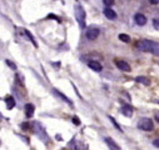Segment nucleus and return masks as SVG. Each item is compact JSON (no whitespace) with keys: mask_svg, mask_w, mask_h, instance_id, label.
Segmentation results:
<instances>
[{"mask_svg":"<svg viewBox=\"0 0 159 150\" xmlns=\"http://www.w3.org/2000/svg\"><path fill=\"white\" fill-rule=\"evenodd\" d=\"M48 19H55V20H57V21H59V23L61 21V19H60V18H58V16H55V15H53V14L48 15Z\"/></svg>","mask_w":159,"mask_h":150,"instance_id":"23","label":"nucleus"},{"mask_svg":"<svg viewBox=\"0 0 159 150\" xmlns=\"http://www.w3.org/2000/svg\"><path fill=\"white\" fill-rule=\"evenodd\" d=\"M103 2H104V5L108 7V8H110L114 4V0H103Z\"/></svg>","mask_w":159,"mask_h":150,"instance_id":"21","label":"nucleus"},{"mask_svg":"<svg viewBox=\"0 0 159 150\" xmlns=\"http://www.w3.org/2000/svg\"><path fill=\"white\" fill-rule=\"evenodd\" d=\"M115 65H116V68H118L119 70L125 71V73H129V71L132 70L130 65H129L127 61H124V60H115Z\"/></svg>","mask_w":159,"mask_h":150,"instance_id":"6","label":"nucleus"},{"mask_svg":"<svg viewBox=\"0 0 159 150\" xmlns=\"http://www.w3.org/2000/svg\"><path fill=\"white\" fill-rule=\"evenodd\" d=\"M74 14H75V19L80 26V29H84L85 28V18H87V14H85V10L82 5L76 4L74 7Z\"/></svg>","mask_w":159,"mask_h":150,"instance_id":"2","label":"nucleus"},{"mask_svg":"<svg viewBox=\"0 0 159 150\" xmlns=\"http://www.w3.org/2000/svg\"><path fill=\"white\" fill-rule=\"evenodd\" d=\"M135 46H137V49H139L140 51L152 53V54L159 56V43H155V42L148 40V39H142V40H138V42H137Z\"/></svg>","mask_w":159,"mask_h":150,"instance_id":"1","label":"nucleus"},{"mask_svg":"<svg viewBox=\"0 0 159 150\" xmlns=\"http://www.w3.org/2000/svg\"><path fill=\"white\" fill-rule=\"evenodd\" d=\"M138 128L142 129V130H144V131H152L153 128H154V124H153L152 119H149V118H143V119L139 120Z\"/></svg>","mask_w":159,"mask_h":150,"instance_id":"3","label":"nucleus"},{"mask_svg":"<svg viewBox=\"0 0 159 150\" xmlns=\"http://www.w3.org/2000/svg\"><path fill=\"white\" fill-rule=\"evenodd\" d=\"M21 129H29V124H21Z\"/></svg>","mask_w":159,"mask_h":150,"instance_id":"27","label":"nucleus"},{"mask_svg":"<svg viewBox=\"0 0 159 150\" xmlns=\"http://www.w3.org/2000/svg\"><path fill=\"white\" fill-rule=\"evenodd\" d=\"M99 34H100V30L98 29V28H95V26H90L87 31H85V36H87V39L88 40H95L99 36Z\"/></svg>","mask_w":159,"mask_h":150,"instance_id":"5","label":"nucleus"},{"mask_svg":"<svg viewBox=\"0 0 159 150\" xmlns=\"http://www.w3.org/2000/svg\"><path fill=\"white\" fill-rule=\"evenodd\" d=\"M104 141H105V144L109 146V149H120V146H119L111 138H105Z\"/></svg>","mask_w":159,"mask_h":150,"instance_id":"13","label":"nucleus"},{"mask_svg":"<svg viewBox=\"0 0 159 150\" xmlns=\"http://www.w3.org/2000/svg\"><path fill=\"white\" fill-rule=\"evenodd\" d=\"M157 103H158V104H159V100H158V101H157Z\"/></svg>","mask_w":159,"mask_h":150,"instance_id":"28","label":"nucleus"},{"mask_svg":"<svg viewBox=\"0 0 159 150\" xmlns=\"http://www.w3.org/2000/svg\"><path fill=\"white\" fill-rule=\"evenodd\" d=\"M5 64H7L9 68H11L13 70H16V65H15V64H14L11 60H9V59H8V60H5Z\"/></svg>","mask_w":159,"mask_h":150,"instance_id":"19","label":"nucleus"},{"mask_svg":"<svg viewBox=\"0 0 159 150\" xmlns=\"http://www.w3.org/2000/svg\"><path fill=\"white\" fill-rule=\"evenodd\" d=\"M71 120H73V124L74 125H80V119H79L78 117H74Z\"/></svg>","mask_w":159,"mask_h":150,"instance_id":"22","label":"nucleus"},{"mask_svg":"<svg viewBox=\"0 0 159 150\" xmlns=\"http://www.w3.org/2000/svg\"><path fill=\"white\" fill-rule=\"evenodd\" d=\"M88 66H89L92 70L97 71V73H100L102 69H103L102 64H100L99 61H97V60H90V61H88Z\"/></svg>","mask_w":159,"mask_h":150,"instance_id":"9","label":"nucleus"},{"mask_svg":"<svg viewBox=\"0 0 159 150\" xmlns=\"http://www.w3.org/2000/svg\"><path fill=\"white\" fill-rule=\"evenodd\" d=\"M135 82H138V83H140V84H143V85H150V82H149V79L148 78H145V77H137L135 78Z\"/></svg>","mask_w":159,"mask_h":150,"instance_id":"15","label":"nucleus"},{"mask_svg":"<svg viewBox=\"0 0 159 150\" xmlns=\"http://www.w3.org/2000/svg\"><path fill=\"white\" fill-rule=\"evenodd\" d=\"M119 40L123 42V43H130V36L127 34H119Z\"/></svg>","mask_w":159,"mask_h":150,"instance_id":"17","label":"nucleus"},{"mask_svg":"<svg viewBox=\"0 0 159 150\" xmlns=\"http://www.w3.org/2000/svg\"><path fill=\"white\" fill-rule=\"evenodd\" d=\"M153 26L155 30H159V18H154L153 19Z\"/></svg>","mask_w":159,"mask_h":150,"instance_id":"20","label":"nucleus"},{"mask_svg":"<svg viewBox=\"0 0 159 150\" xmlns=\"http://www.w3.org/2000/svg\"><path fill=\"white\" fill-rule=\"evenodd\" d=\"M148 2H149L150 4H153V5H157V4H159V0H148Z\"/></svg>","mask_w":159,"mask_h":150,"instance_id":"25","label":"nucleus"},{"mask_svg":"<svg viewBox=\"0 0 159 150\" xmlns=\"http://www.w3.org/2000/svg\"><path fill=\"white\" fill-rule=\"evenodd\" d=\"M134 21H135V24H137V25L143 26V25H145V24H147V18H145V15H143V14L138 13V14H135V15H134Z\"/></svg>","mask_w":159,"mask_h":150,"instance_id":"8","label":"nucleus"},{"mask_svg":"<svg viewBox=\"0 0 159 150\" xmlns=\"http://www.w3.org/2000/svg\"><path fill=\"white\" fill-rule=\"evenodd\" d=\"M52 91H53V94H54L55 96H58L59 99H61V100H63L64 103H66V104H69L70 106H73V103H71V100H70V99H69L68 96H65V95H64L63 93H60V91H59L58 89H53Z\"/></svg>","mask_w":159,"mask_h":150,"instance_id":"7","label":"nucleus"},{"mask_svg":"<svg viewBox=\"0 0 159 150\" xmlns=\"http://www.w3.org/2000/svg\"><path fill=\"white\" fill-rule=\"evenodd\" d=\"M24 33H25V35H26V36L29 38V40L31 42V44H33V45H34L35 48H38V44H36V42H35V39H34V36L31 35V33H30L29 30H26V29L24 30Z\"/></svg>","mask_w":159,"mask_h":150,"instance_id":"16","label":"nucleus"},{"mask_svg":"<svg viewBox=\"0 0 159 150\" xmlns=\"http://www.w3.org/2000/svg\"><path fill=\"white\" fill-rule=\"evenodd\" d=\"M34 111H35V106L33 104H26L25 105V115L28 118H31L34 115Z\"/></svg>","mask_w":159,"mask_h":150,"instance_id":"12","label":"nucleus"},{"mask_svg":"<svg viewBox=\"0 0 159 150\" xmlns=\"http://www.w3.org/2000/svg\"><path fill=\"white\" fill-rule=\"evenodd\" d=\"M5 103H7V108H8L9 110L15 106V99H14L13 96H8V98L5 99Z\"/></svg>","mask_w":159,"mask_h":150,"instance_id":"14","label":"nucleus"},{"mask_svg":"<svg viewBox=\"0 0 159 150\" xmlns=\"http://www.w3.org/2000/svg\"><path fill=\"white\" fill-rule=\"evenodd\" d=\"M153 145H154V146H157V148H159V138H158V139H155V140L153 141Z\"/></svg>","mask_w":159,"mask_h":150,"instance_id":"26","label":"nucleus"},{"mask_svg":"<svg viewBox=\"0 0 159 150\" xmlns=\"http://www.w3.org/2000/svg\"><path fill=\"white\" fill-rule=\"evenodd\" d=\"M34 130H35V134L39 136V138H42L44 141H49V138L47 136V133H45V129L43 128V125L40 124V123H38V121H35L34 124Z\"/></svg>","mask_w":159,"mask_h":150,"instance_id":"4","label":"nucleus"},{"mask_svg":"<svg viewBox=\"0 0 159 150\" xmlns=\"http://www.w3.org/2000/svg\"><path fill=\"white\" fill-rule=\"evenodd\" d=\"M104 15H105V18L107 19H109V20H114V19H116V13L111 9V8H108V7H105V9H104Z\"/></svg>","mask_w":159,"mask_h":150,"instance_id":"11","label":"nucleus"},{"mask_svg":"<svg viewBox=\"0 0 159 150\" xmlns=\"http://www.w3.org/2000/svg\"><path fill=\"white\" fill-rule=\"evenodd\" d=\"M120 111H122V114H123L124 117H127V118H130V117L133 115V108H132L130 105H128V104H124V105L122 106Z\"/></svg>","mask_w":159,"mask_h":150,"instance_id":"10","label":"nucleus"},{"mask_svg":"<svg viewBox=\"0 0 159 150\" xmlns=\"http://www.w3.org/2000/svg\"><path fill=\"white\" fill-rule=\"evenodd\" d=\"M109 120H110V121H111V124H113V125H114V126L116 128V130H118V131H120V133H123L122 128H120V126H119V124L116 123V120H115V119H114L113 117H109Z\"/></svg>","mask_w":159,"mask_h":150,"instance_id":"18","label":"nucleus"},{"mask_svg":"<svg viewBox=\"0 0 159 150\" xmlns=\"http://www.w3.org/2000/svg\"><path fill=\"white\" fill-rule=\"evenodd\" d=\"M154 119L159 123V111H155V113H154Z\"/></svg>","mask_w":159,"mask_h":150,"instance_id":"24","label":"nucleus"}]
</instances>
